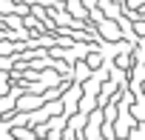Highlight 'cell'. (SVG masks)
I'll use <instances>...</instances> for the list:
<instances>
[{
  "label": "cell",
  "instance_id": "15",
  "mask_svg": "<svg viewBox=\"0 0 145 140\" xmlns=\"http://www.w3.org/2000/svg\"><path fill=\"white\" fill-rule=\"evenodd\" d=\"M142 92H145V80H142Z\"/></svg>",
  "mask_w": 145,
  "mask_h": 140
},
{
  "label": "cell",
  "instance_id": "11",
  "mask_svg": "<svg viewBox=\"0 0 145 140\" xmlns=\"http://www.w3.org/2000/svg\"><path fill=\"white\" fill-rule=\"evenodd\" d=\"M100 134H103V140H117V137H114V126H111V123H103V126H100Z\"/></svg>",
  "mask_w": 145,
  "mask_h": 140
},
{
  "label": "cell",
  "instance_id": "3",
  "mask_svg": "<svg viewBox=\"0 0 145 140\" xmlns=\"http://www.w3.org/2000/svg\"><path fill=\"white\" fill-rule=\"evenodd\" d=\"M100 32H103V37H105V40H111V43L122 37V34H120L117 20H105V17H103V20H100Z\"/></svg>",
  "mask_w": 145,
  "mask_h": 140
},
{
  "label": "cell",
  "instance_id": "4",
  "mask_svg": "<svg viewBox=\"0 0 145 140\" xmlns=\"http://www.w3.org/2000/svg\"><path fill=\"white\" fill-rule=\"evenodd\" d=\"M9 131H12V140H37L31 126H12Z\"/></svg>",
  "mask_w": 145,
  "mask_h": 140
},
{
  "label": "cell",
  "instance_id": "10",
  "mask_svg": "<svg viewBox=\"0 0 145 140\" xmlns=\"http://www.w3.org/2000/svg\"><path fill=\"white\" fill-rule=\"evenodd\" d=\"M68 12L74 15V17H86V15H88V9H83L77 0H68Z\"/></svg>",
  "mask_w": 145,
  "mask_h": 140
},
{
  "label": "cell",
  "instance_id": "9",
  "mask_svg": "<svg viewBox=\"0 0 145 140\" xmlns=\"http://www.w3.org/2000/svg\"><path fill=\"white\" fill-rule=\"evenodd\" d=\"M91 109H94V97H91V94H88V97L83 94V97H80V114H86V117H88V114H91Z\"/></svg>",
  "mask_w": 145,
  "mask_h": 140
},
{
  "label": "cell",
  "instance_id": "14",
  "mask_svg": "<svg viewBox=\"0 0 145 140\" xmlns=\"http://www.w3.org/2000/svg\"><path fill=\"white\" fill-rule=\"evenodd\" d=\"M117 140H131V137H117Z\"/></svg>",
  "mask_w": 145,
  "mask_h": 140
},
{
  "label": "cell",
  "instance_id": "8",
  "mask_svg": "<svg viewBox=\"0 0 145 140\" xmlns=\"http://www.w3.org/2000/svg\"><path fill=\"white\" fill-rule=\"evenodd\" d=\"M83 63H86V69H88V72H94V69H100V63H103V54H100V52H91Z\"/></svg>",
  "mask_w": 145,
  "mask_h": 140
},
{
  "label": "cell",
  "instance_id": "5",
  "mask_svg": "<svg viewBox=\"0 0 145 140\" xmlns=\"http://www.w3.org/2000/svg\"><path fill=\"white\" fill-rule=\"evenodd\" d=\"M137 126L139 123H145V100H137V103H131V114H128Z\"/></svg>",
  "mask_w": 145,
  "mask_h": 140
},
{
  "label": "cell",
  "instance_id": "6",
  "mask_svg": "<svg viewBox=\"0 0 145 140\" xmlns=\"http://www.w3.org/2000/svg\"><path fill=\"white\" fill-rule=\"evenodd\" d=\"M17 49H23L20 43H12L9 37H3V40H0V57H12Z\"/></svg>",
  "mask_w": 145,
  "mask_h": 140
},
{
  "label": "cell",
  "instance_id": "13",
  "mask_svg": "<svg viewBox=\"0 0 145 140\" xmlns=\"http://www.w3.org/2000/svg\"><path fill=\"white\" fill-rule=\"evenodd\" d=\"M134 29H137V34H145V20H137Z\"/></svg>",
  "mask_w": 145,
  "mask_h": 140
},
{
  "label": "cell",
  "instance_id": "12",
  "mask_svg": "<svg viewBox=\"0 0 145 140\" xmlns=\"http://www.w3.org/2000/svg\"><path fill=\"white\" fill-rule=\"evenodd\" d=\"M114 63H117L120 69H128V66H134V57H128V54H120V57H117Z\"/></svg>",
  "mask_w": 145,
  "mask_h": 140
},
{
  "label": "cell",
  "instance_id": "7",
  "mask_svg": "<svg viewBox=\"0 0 145 140\" xmlns=\"http://www.w3.org/2000/svg\"><path fill=\"white\" fill-rule=\"evenodd\" d=\"M37 80H40V86H43V89H46V86H51V89H54V86H60V80H57V72H43Z\"/></svg>",
  "mask_w": 145,
  "mask_h": 140
},
{
  "label": "cell",
  "instance_id": "1",
  "mask_svg": "<svg viewBox=\"0 0 145 140\" xmlns=\"http://www.w3.org/2000/svg\"><path fill=\"white\" fill-rule=\"evenodd\" d=\"M40 106H43L40 94H31V92H29V94H20V97L14 100V109H17V112H23V114H31V112H34V109H40Z\"/></svg>",
  "mask_w": 145,
  "mask_h": 140
},
{
  "label": "cell",
  "instance_id": "2",
  "mask_svg": "<svg viewBox=\"0 0 145 140\" xmlns=\"http://www.w3.org/2000/svg\"><path fill=\"white\" fill-rule=\"evenodd\" d=\"M111 126H114V137H131V131L137 129V123H134V120H131L128 114L117 117V120H114Z\"/></svg>",
  "mask_w": 145,
  "mask_h": 140
}]
</instances>
